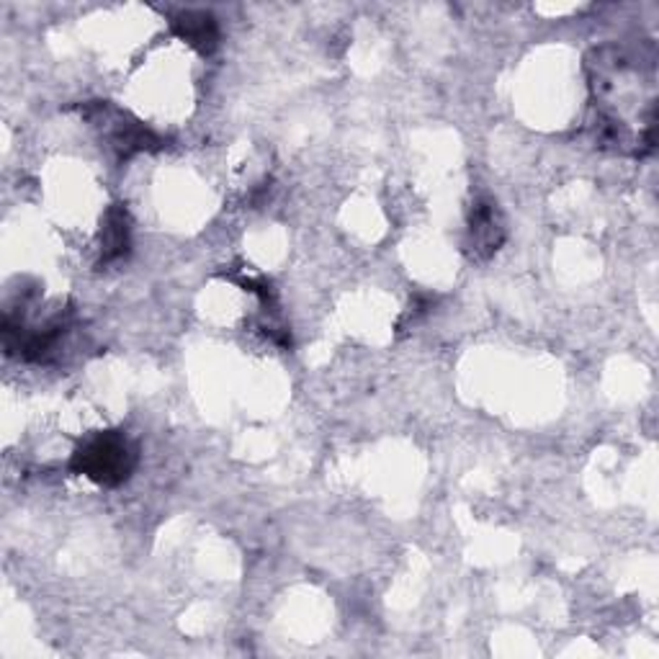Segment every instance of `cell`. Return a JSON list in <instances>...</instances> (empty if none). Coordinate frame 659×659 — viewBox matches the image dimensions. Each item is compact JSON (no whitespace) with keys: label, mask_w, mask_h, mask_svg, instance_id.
<instances>
[{"label":"cell","mask_w":659,"mask_h":659,"mask_svg":"<svg viewBox=\"0 0 659 659\" xmlns=\"http://www.w3.org/2000/svg\"><path fill=\"white\" fill-rule=\"evenodd\" d=\"M127 443L124 441H96L93 446L85 451V471L91 477L101 479V482H111V479H119L127 471Z\"/></svg>","instance_id":"cell-1"}]
</instances>
